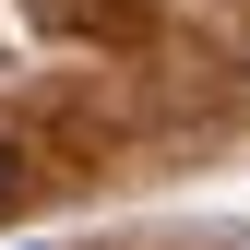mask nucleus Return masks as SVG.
<instances>
[{
	"label": "nucleus",
	"mask_w": 250,
	"mask_h": 250,
	"mask_svg": "<svg viewBox=\"0 0 250 250\" xmlns=\"http://www.w3.org/2000/svg\"><path fill=\"white\" fill-rule=\"evenodd\" d=\"M12 179H24V167H12V143H0V214H12Z\"/></svg>",
	"instance_id": "obj_1"
}]
</instances>
